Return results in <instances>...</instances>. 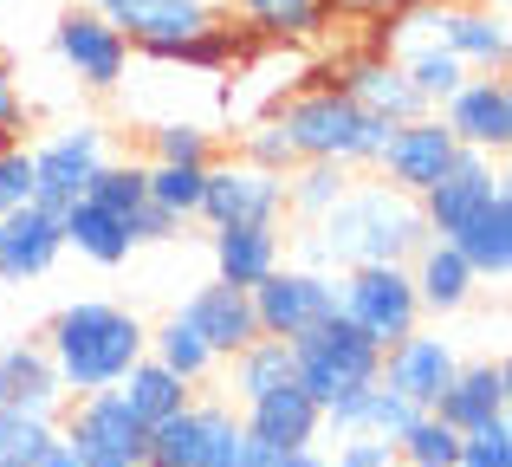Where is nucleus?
<instances>
[{
    "label": "nucleus",
    "instance_id": "1",
    "mask_svg": "<svg viewBox=\"0 0 512 467\" xmlns=\"http://www.w3.org/2000/svg\"><path fill=\"white\" fill-rule=\"evenodd\" d=\"M428 240L422 202L389 189L383 176H350V189L331 202L325 221H312L299 240V266H325V273H350V266H409L415 247Z\"/></svg>",
    "mask_w": 512,
    "mask_h": 467
},
{
    "label": "nucleus",
    "instance_id": "2",
    "mask_svg": "<svg viewBox=\"0 0 512 467\" xmlns=\"http://www.w3.org/2000/svg\"><path fill=\"white\" fill-rule=\"evenodd\" d=\"M39 344H46L52 370H59V390L72 403V396H91V390H117L124 370L137 357H150V325L117 299H72L52 312Z\"/></svg>",
    "mask_w": 512,
    "mask_h": 467
},
{
    "label": "nucleus",
    "instance_id": "3",
    "mask_svg": "<svg viewBox=\"0 0 512 467\" xmlns=\"http://www.w3.org/2000/svg\"><path fill=\"white\" fill-rule=\"evenodd\" d=\"M273 117H279V130H286V143H292L299 163L376 169V156H383V143H389L383 117H370L338 78H325V72H312L305 85H292L286 98L273 104Z\"/></svg>",
    "mask_w": 512,
    "mask_h": 467
},
{
    "label": "nucleus",
    "instance_id": "4",
    "mask_svg": "<svg viewBox=\"0 0 512 467\" xmlns=\"http://www.w3.org/2000/svg\"><path fill=\"white\" fill-rule=\"evenodd\" d=\"M338 318L350 331H363L376 351L409 338L422 325V299H415L409 266H350V273H338Z\"/></svg>",
    "mask_w": 512,
    "mask_h": 467
},
{
    "label": "nucleus",
    "instance_id": "5",
    "mask_svg": "<svg viewBox=\"0 0 512 467\" xmlns=\"http://www.w3.org/2000/svg\"><path fill=\"white\" fill-rule=\"evenodd\" d=\"M376 370H383V351H376L363 331H350L344 318H325V325H312L305 338H292V377H299V390H312L318 403H338V396L376 383Z\"/></svg>",
    "mask_w": 512,
    "mask_h": 467
},
{
    "label": "nucleus",
    "instance_id": "6",
    "mask_svg": "<svg viewBox=\"0 0 512 467\" xmlns=\"http://www.w3.org/2000/svg\"><path fill=\"white\" fill-rule=\"evenodd\" d=\"M247 299H253V325H260V338H286L292 344V338H305L312 325L338 318V273L286 260V266H273Z\"/></svg>",
    "mask_w": 512,
    "mask_h": 467
},
{
    "label": "nucleus",
    "instance_id": "7",
    "mask_svg": "<svg viewBox=\"0 0 512 467\" xmlns=\"http://www.w3.org/2000/svg\"><path fill=\"white\" fill-rule=\"evenodd\" d=\"M240 448H247V429L234 403H188L150 429L156 467H240Z\"/></svg>",
    "mask_w": 512,
    "mask_h": 467
},
{
    "label": "nucleus",
    "instance_id": "8",
    "mask_svg": "<svg viewBox=\"0 0 512 467\" xmlns=\"http://www.w3.org/2000/svg\"><path fill=\"white\" fill-rule=\"evenodd\" d=\"M195 221H208V228H279L286 221V176L253 169L240 156H214Z\"/></svg>",
    "mask_w": 512,
    "mask_h": 467
},
{
    "label": "nucleus",
    "instance_id": "9",
    "mask_svg": "<svg viewBox=\"0 0 512 467\" xmlns=\"http://www.w3.org/2000/svg\"><path fill=\"white\" fill-rule=\"evenodd\" d=\"M52 59H59L85 91H117L130 78L137 46H130V39L85 0V7H65L59 13V26H52Z\"/></svg>",
    "mask_w": 512,
    "mask_h": 467
},
{
    "label": "nucleus",
    "instance_id": "10",
    "mask_svg": "<svg viewBox=\"0 0 512 467\" xmlns=\"http://www.w3.org/2000/svg\"><path fill=\"white\" fill-rule=\"evenodd\" d=\"M59 442L72 455H98V461H130L143 467L150 461V429L130 416V403L117 390H91V396H72L59 409Z\"/></svg>",
    "mask_w": 512,
    "mask_h": 467
},
{
    "label": "nucleus",
    "instance_id": "11",
    "mask_svg": "<svg viewBox=\"0 0 512 467\" xmlns=\"http://www.w3.org/2000/svg\"><path fill=\"white\" fill-rule=\"evenodd\" d=\"M33 150V202L39 208H72L78 195L91 189V176L104 169V156H111V137H104V124H65L52 130L46 143H26Z\"/></svg>",
    "mask_w": 512,
    "mask_h": 467
},
{
    "label": "nucleus",
    "instance_id": "12",
    "mask_svg": "<svg viewBox=\"0 0 512 467\" xmlns=\"http://www.w3.org/2000/svg\"><path fill=\"white\" fill-rule=\"evenodd\" d=\"M435 117L454 130L461 150H480V156H500L512 150V85L506 72H467L448 98L435 104Z\"/></svg>",
    "mask_w": 512,
    "mask_h": 467
},
{
    "label": "nucleus",
    "instance_id": "13",
    "mask_svg": "<svg viewBox=\"0 0 512 467\" xmlns=\"http://www.w3.org/2000/svg\"><path fill=\"white\" fill-rule=\"evenodd\" d=\"M454 156H461L454 130L441 124L435 111H422V117H409V124H389V143H383V156H376L370 176H383L389 189H402V195L422 202V195L454 169Z\"/></svg>",
    "mask_w": 512,
    "mask_h": 467
},
{
    "label": "nucleus",
    "instance_id": "14",
    "mask_svg": "<svg viewBox=\"0 0 512 467\" xmlns=\"http://www.w3.org/2000/svg\"><path fill=\"white\" fill-rule=\"evenodd\" d=\"M454 370H461V351H454V344L422 318L409 338H396V344L383 351V370H376V383H389V390H396L409 409H435V396L454 383Z\"/></svg>",
    "mask_w": 512,
    "mask_h": 467
},
{
    "label": "nucleus",
    "instance_id": "15",
    "mask_svg": "<svg viewBox=\"0 0 512 467\" xmlns=\"http://www.w3.org/2000/svg\"><path fill=\"white\" fill-rule=\"evenodd\" d=\"M428 33H435L467 72H506V59H512L506 7H487V0H441Z\"/></svg>",
    "mask_w": 512,
    "mask_h": 467
},
{
    "label": "nucleus",
    "instance_id": "16",
    "mask_svg": "<svg viewBox=\"0 0 512 467\" xmlns=\"http://www.w3.org/2000/svg\"><path fill=\"white\" fill-rule=\"evenodd\" d=\"M325 78H338L350 98H357L370 117H383V124H409V117H422V111H428L422 91L409 85V72H402V65L389 59V52H376V46L344 52V59L331 65Z\"/></svg>",
    "mask_w": 512,
    "mask_h": 467
},
{
    "label": "nucleus",
    "instance_id": "17",
    "mask_svg": "<svg viewBox=\"0 0 512 467\" xmlns=\"http://www.w3.org/2000/svg\"><path fill=\"white\" fill-rule=\"evenodd\" d=\"M91 7H98L143 59H163L169 46L195 39L201 26L214 20V7H195V0H91Z\"/></svg>",
    "mask_w": 512,
    "mask_h": 467
},
{
    "label": "nucleus",
    "instance_id": "18",
    "mask_svg": "<svg viewBox=\"0 0 512 467\" xmlns=\"http://www.w3.org/2000/svg\"><path fill=\"white\" fill-rule=\"evenodd\" d=\"M240 429H247L253 442H266L273 455L312 448V442H325V403H318L312 390H299V383H279V390L240 403Z\"/></svg>",
    "mask_w": 512,
    "mask_h": 467
},
{
    "label": "nucleus",
    "instance_id": "19",
    "mask_svg": "<svg viewBox=\"0 0 512 467\" xmlns=\"http://www.w3.org/2000/svg\"><path fill=\"white\" fill-rule=\"evenodd\" d=\"M65 253V234H59V215L39 202L13 208L7 221H0V286H33V279H46L52 266H59Z\"/></svg>",
    "mask_w": 512,
    "mask_h": 467
},
{
    "label": "nucleus",
    "instance_id": "20",
    "mask_svg": "<svg viewBox=\"0 0 512 467\" xmlns=\"http://www.w3.org/2000/svg\"><path fill=\"white\" fill-rule=\"evenodd\" d=\"M493 189H506L500 163H493V156H480V150H461L448 176H441L435 189L422 195V221H428V234H435V240H448V234L461 228V221L474 215L480 202H487Z\"/></svg>",
    "mask_w": 512,
    "mask_h": 467
},
{
    "label": "nucleus",
    "instance_id": "21",
    "mask_svg": "<svg viewBox=\"0 0 512 467\" xmlns=\"http://www.w3.org/2000/svg\"><path fill=\"white\" fill-rule=\"evenodd\" d=\"M448 247L474 266L480 286H506L512 279V189H493L487 202L448 234Z\"/></svg>",
    "mask_w": 512,
    "mask_h": 467
},
{
    "label": "nucleus",
    "instance_id": "22",
    "mask_svg": "<svg viewBox=\"0 0 512 467\" xmlns=\"http://www.w3.org/2000/svg\"><path fill=\"white\" fill-rule=\"evenodd\" d=\"M182 325H195L201 331V344H208L214 357H234L240 344H253L260 338V325H253V299L240 286H227V279H208V286H195L182 299Z\"/></svg>",
    "mask_w": 512,
    "mask_h": 467
},
{
    "label": "nucleus",
    "instance_id": "23",
    "mask_svg": "<svg viewBox=\"0 0 512 467\" xmlns=\"http://www.w3.org/2000/svg\"><path fill=\"white\" fill-rule=\"evenodd\" d=\"M506 403H512V370H506V357H487V364L454 370V383L435 396V416L448 422L454 435H467V429H480V422H500Z\"/></svg>",
    "mask_w": 512,
    "mask_h": 467
},
{
    "label": "nucleus",
    "instance_id": "24",
    "mask_svg": "<svg viewBox=\"0 0 512 467\" xmlns=\"http://www.w3.org/2000/svg\"><path fill=\"white\" fill-rule=\"evenodd\" d=\"M0 409H33V416L59 422L65 390H59V370H52V357H46L39 338L0 344Z\"/></svg>",
    "mask_w": 512,
    "mask_h": 467
},
{
    "label": "nucleus",
    "instance_id": "25",
    "mask_svg": "<svg viewBox=\"0 0 512 467\" xmlns=\"http://www.w3.org/2000/svg\"><path fill=\"white\" fill-rule=\"evenodd\" d=\"M409 279H415V299H422V318H454V312H467V305H474V292H480L474 266H467L448 240H435V234L415 247Z\"/></svg>",
    "mask_w": 512,
    "mask_h": 467
},
{
    "label": "nucleus",
    "instance_id": "26",
    "mask_svg": "<svg viewBox=\"0 0 512 467\" xmlns=\"http://www.w3.org/2000/svg\"><path fill=\"white\" fill-rule=\"evenodd\" d=\"M221 13L260 46H318L331 33V13L318 0H221Z\"/></svg>",
    "mask_w": 512,
    "mask_h": 467
},
{
    "label": "nucleus",
    "instance_id": "27",
    "mask_svg": "<svg viewBox=\"0 0 512 467\" xmlns=\"http://www.w3.org/2000/svg\"><path fill=\"white\" fill-rule=\"evenodd\" d=\"M59 234H65V253H78V260H91V266H124L130 253H137L130 221L111 215V208H98L91 195H78L72 208H59Z\"/></svg>",
    "mask_w": 512,
    "mask_h": 467
},
{
    "label": "nucleus",
    "instance_id": "28",
    "mask_svg": "<svg viewBox=\"0 0 512 467\" xmlns=\"http://www.w3.org/2000/svg\"><path fill=\"white\" fill-rule=\"evenodd\" d=\"M273 266H286V240H279V228H214V279L253 292Z\"/></svg>",
    "mask_w": 512,
    "mask_h": 467
},
{
    "label": "nucleus",
    "instance_id": "29",
    "mask_svg": "<svg viewBox=\"0 0 512 467\" xmlns=\"http://www.w3.org/2000/svg\"><path fill=\"white\" fill-rule=\"evenodd\" d=\"M409 416L415 409L402 403L389 383H363V390L325 403V435H389V442H396V435L409 429Z\"/></svg>",
    "mask_w": 512,
    "mask_h": 467
},
{
    "label": "nucleus",
    "instance_id": "30",
    "mask_svg": "<svg viewBox=\"0 0 512 467\" xmlns=\"http://www.w3.org/2000/svg\"><path fill=\"white\" fill-rule=\"evenodd\" d=\"M253 46H260V39H253L247 26H234L227 13H214L195 39H182V46L163 52V65H188V72H201V78H234V65L247 59Z\"/></svg>",
    "mask_w": 512,
    "mask_h": 467
},
{
    "label": "nucleus",
    "instance_id": "31",
    "mask_svg": "<svg viewBox=\"0 0 512 467\" xmlns=\"http://www.w3.org/2000/svg\"><path fill=\"white\" fill-rule=\"evenodd\" d=\"M221 364H227V403L234 409L266 396V390H279V383H299L292 377V344L286 338H253L234 357H221Z\"/></svg>",
    "mask_w": 512,
    "mask_h": 467
},
{
    "label": "nucleus",
    "instance_id": "32",
    "mask_svg": "<svg viewBox=\"0 0 512 467\" xmlns=\"http://www.w3.org/2000/svg\"><path fill=\"white\" fill-rule=\"evenodd\" d=\"M117 396L130 403V416H137L143 429H156V422H169L175 409L195 403V383H182L175 370L156 364V357H137V364L124 370V383H117Z\"/></svg>",
    "mask_w": 512,
    "mask_h": 467
},
{
    "label": "nucleus",
    "instance_id": "33",
    "mask_svg": "<svg viewBox=\"0 0 512 467\" xmlns=\"http://www.w3.org/2000/svg\"><path fill=\"white\" fill-rule=\"evenodd\" d=\"M389 59H396L402 72H409V85L422 91V104H428V111H435V104H441V98H448V91L467 78V65L454 59V52L441 46L435 33H422V39H402V46L389 52Z\"/></svg>",
    "mask_w": 512,
    "mask_h": 467
},
{
    "label": "nucleus",
    "instance_id": "34",
    "mask_svg": "<svg viewBox=\"0 0 512 467\" xmlns=\"http://www.w3.org/2000/svg\"><path fill=\"white\" fill-rule=\"evenodd\" d=\"M350 176H357V169H344V163H292L286 169V215L305 221V228L325 221L331 202L350 189Z\"/></svg>",
    "mask_w": 512,
    "mask_h": 467
},
{
    "label": "nucleus",
    "instance_id": "35",
    "mask_svg": "<svg viewBox=\"0 0 512 467\" xmlns=\"http://www.w3.org/2000/svg\"><path fill=\"white\" fill-rule=\"evenodd\" d=\"M150 357H156L163 370H175L182 383H195V390L214 377V370H221V357H214L208 344H201V331L182 325V318H163V325L150 331Z\"/></svg>",
    "mask_w": 512,
    "mask_h": 467
},
{
    "label": "nucleus",
    "instance_id": "36",
    "mask_svg": "<svg viewBox=\"0 0 512 467\" xmlns=\"http://www.w3.org/2000/svg\"><path fill=\"white\" fill-rule=\"evenodd\" d=\"M59 448V422L33 409H0V467H46Z\"/></svg>",
    "mask_w": 512,
    "mask_h": 467
},
{
    "label": "nucleus",
    "instance_id": "37",
    "mask_svg": "<svg viewBox=\"0 0 512 467\" xmlns=\"http://www.w3.org/2000/svg\"><path fill=\"white\" fill-rule=\"evenodd\" d=\"M454 455H461V435H454L435 409H415L409 429L396 435V461L402 467H454Z\"/></svg>",
    "mask_w": 512,
    "mask_h": 467
},
{
    "label": "nucleus",
    "instance_id": "38",
    "mask_svg": "<svg viewBox=\"0 0 512 467\" xmlns=\"http://www.w3.org/2000/svg\"><path fill=\"white\" fill-rule=\"evenodd\" d=\"M143 176H150V202L169 208L175 221H195V215H201L208 163H143Z\"/></svg>",
    "mask_w": 512,
    "mask_h": 467
},
{
    "label": "nucleus",
    "instance_id": "39",
    "mask_svg": "<svg viewBox=\"0 0 512 467\" xmlns=\"http://www.w3.org/2000/svg\"><path fill=\"white\" fill-rule=\"evenodd\" d=\"M91 202L98 208H111V215H137L143 202H150V176H143V163H124V156H104V169L91 176Z\"/></svg>",
    "mask_w": 512,
    "mask_h": 467
},
{
    "label": "nucleus",
    "instance_id": "40",
    "mask_svg": "<svg viewBox=\"0 0 512 467\" xmlns=\"http://www.w3.org/2000/svg\"><path fill=\"white\" fill-rule=\"evenodd\" d=\"M214 130L195 117H163L150 124V163H214Z\"/></svg>",
    "mask_w": 512,
    "mask_h": 467
},
{
    "label": "nucleus",
    "instance_id": "41",
    "mask_svg": "<svg viewBox=\"0 0 512 467\" xmlns=\"http://www.w3.org/2000/svg\"><path fill=\"white\" fill-rule=\"evenodd\" d=\"M234 156H240V163H253V169H273V176H286V169L299 163L273 111H266V117H247V124H240V143H234Z\"/></svg>",
    "mask_w": 512,
    "mask_h": 467
},
{
    "label": "nucleus",
    "instance_id": "42",
    "mask_svg": "<svg viewBox=\"0 0 512 467\" xmlns=\"http://www.w3.org/2000/svg\"><path fill=\"white\" fill-rule=\"evenodd\" d=\"M454 467H512V422H480V429L461 435V455Z\"/></svg>",
    "mask_w": 512,
    "mask_h": 467
},
{
    "label": "nucleus",
    "instance_id": "43",
    "mask_svg": "<svg viewBox=\"0 0 512 467\" xmlns=\"http://www.w3.org/2000/svg\"><path fill=\"white\" fill-rule=\"evenodd\" d=\"M26 202H33V150L26 143H0V221Z\"/></svg>",
    "mask_w": 512,
    "mask_h": 467
},
{
    "label": "nucleus",
    "instance_id": "44",
    "mask_svg": "<svg viewBox=\"0 0 512 467\" xmlns=\"http://www.w3.org/2000/svg\"><path fill=\"white\" fill-rule=\"evenodd\" d=\"M331 467H402L389 435H331Z\"/></svg>",
    "mask_w": 512,
    "mask_h": 467
},
{
    "label": "nucleus",
    "instance_id": "45",
    "mask_svg": "<svg viewBox=\"0 0 512 467\" xmlns=\"http://www.w3.org/2000/svg\"><path fill=\"white\" fill-rule=\"evenodd\" d=\"M0 143H26V91L7 59H0Z\"/></svg>",
    "mask_w": 512,
    "mask_h": 467
},
{
    "label": "nucleus",
    "instance_id": "46",
    "mask_svg": "<svg viewBox=\"0 0 512 467\" xmlns=\"http://www.w3.org/2000/svg\"><path fill=\"white\" fill-rule=\"evenodd\" d=\"M182 228H188V221H175L169 208H156V202H143L137 215H130V240H137V247H163V240H182Z\"/></svg>",
    "mask_w": 512,
    "mask_h": 467
},
{
    "label": "nucleus",
    "instance_id": "47",
    "mask_svg": "<svg viewBox=\"0 0 512 467\" xmlns=\"http://www.w3.org/2000/svg\"><path fill=\"white\" fill-rule=\"evenodd\" d=\"M318 7H325L331 26H338V20H383V13H396L402 0H318Z\"/></svg>",
    "mask_w": 512,
    "mask_h": 467
},
{
    "label": "nucleus",
    "instance_id": "48",
    "mask_svg": "<svg viewBox=\"0 0 512 467\" xmlns=\"http://www.w3.org/2000/svg\"><path fill=\"white\" fill-rule=\"evenodd\" d=\"M273 467H331V461H325V448L312 442V448H286V455H279Z\"/></svg>",
    "mask_w": 512,
    "mask_h": 467
},
{
    "label": "nucleus",
    "instance_id": "49",
    "mask_svg": "<svg viewBox=\"0 0 512 467\" xmlns=\"http://www.w3.org/2000/svg\"><path fill=\"white\" fill-rule=\"evenodd\" d=\"M46 467H85V461H78V455H72V448H65V442H59V448H52V455H46Z\"/></svg>",
    "mask_w": 512,
    "mask_h": 467
},
{
    "label": "nucleus",
    "instance_id": "50",
    "mask_svg": "<svg viewBox=\"0 0 512 467\" xmlns=\"http://www.w3.org/2000/svg\"><path fill=\"white\" fill-rule=\"evenodd\" d=\"M195 7H214V13H221V0H195Z\"/></svg>",
    "mask_w": 512,
    "mask_h": 467
},
{
    "label": "nucleus",
    "instance_id": "51",
    "mask_svg": "<svg viewBox=\"0 0 512 467\" xmlns=\"http://www.w3.org/2000/svg\"><path fill=\"white\" fill-rule=\"evenodd\" d=\"M487 7H506V0H487Z\"/></svg>",
    "mask_w": 512,
    "mask_h": 467
},
{
    "label": "nucleus",
    "instance_id": "52",
    "mask_svg": "<svg viewBox=\"0 0 512 467\" xmlns=\"http://www.w3.org/2000/svg\"><path fill=\"white\" fill-rule=\"evenodd\" d=\"M143 467H156V461H143Z\"/></svg>",
    "mask_w": 512,
    "mask_h": 467
}]
</instances>
